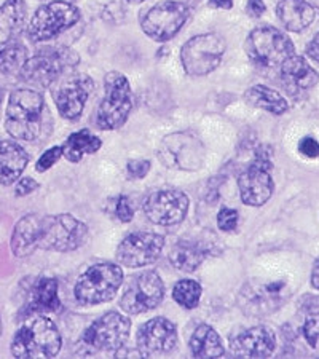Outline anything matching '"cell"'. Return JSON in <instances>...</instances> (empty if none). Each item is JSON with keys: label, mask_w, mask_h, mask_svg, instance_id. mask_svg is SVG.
I'll list each match as a JSON object with an SVG mask.
<instances>
[{"label": "cell", "mask_w": 319, "mask_h": 359, "mask_svg": "<svg viewBox=\"0 0 319 359\" xmlns=\"http://www.w3.org/2000/svg\"><path fill=\"white\" fill-rule=\"evenodd\" d=\"M46 106L43 96L31 88H20L11 93L5 112V130L13 139L37 141L43 135Z\"/></svg>", "instance_id": "obj_1"}, {"label": "cell", "mask_w": 319, "mask_h": 359, "mask_svg": "<svg viewBox=\"0 0 319 359\" xmlns=\"http://www.w3.org/2000/svg\"><path fill=\"white\" fill-rule=\"evenodd\" d=\"M62 337L56 324L46 316H34L16 331L11 355L18 359L55 358L61 351Z\"/></svg>", "instance_id": "obj_2"}, {"label": "cell", "mask_w": 319, "mask_h": 359, "mask_svg": "<svg viewBox=\"0 0 319 359\" xmlns=\"http://www.w3.org/2000/svg\"><path fill=\"white\" fill-rule=\"evenodd\" d=\"M80 57L66 46H45L37 55L26 60L20 77L36 88H48L64 74L79 65Z\"/></svg>", "instance_id": "obj_3"}, {"label": "cell", "mask_w": 319, "mask_h": 359, "mask_svg": "<svg viewBox=\"0 0 319 359\" xmlns=\"http://www.w3.org/2000/svg\"><path fill=\"white\" fill-rule=\"evenodd\" d=\"M88 240V225L72 214H50L40 217L39 248L45 251L71 252Z\"/></svg>", "instance_id": "obj_4"}, {"label": "cell", "mask_w": 319, "mask_h": 359, "mask_svg": "<svg viewBox=\"0 0 319 359\" xmlns=\"http://www.w3.org/2000/svg\"><path fill=\"white\" fill-rule=\"evenodd\" d=\"M104 97L97 109L96 123L104 131L118 130L126 123L135 106L131 85L121 72H109L104 80Z\"/></svg>", "instance_id": "obj_5"}, {"label": "cell", "mask_w": 319, "mask_h": 359, "mask_svg": "<svg viewBox=\"0 0 319 359\" xmlns=\"http://www.w3.org/2000/svg\"><path fill=\"white\" fill-rule=\"evenodd\" d=\"M123 283V270L117 264L93 265L75 283L74 294L80 305L106 304L117 295Z\"/></svg>", "instance_id": "obj_6"}, {"label": "cell", "mask_w": 319, "mask_h": 359, "mask_svg": "<svg viewBox=\"0 0 319 359\" xmlns=\"http://www.w3.org/2000/svg\"><path fill=\"white\" fill-rule=\"evenodd\" d=\"M227 42L219 34H201L191 37L182 46L181 61L184 71L190 77H205L220 66Z\"/></svg>", "instance_id": "obj_7"}, {"label": "cell", "mask_w": 319, "mask_h": 359, "mask_svg": "<svg viewBox=\"0 0 319 359\" xmlns=\"http://www.w3.org/2000/svg\"><path fill=\"white\" fill-rule=\"evenodd\" d=\"M82 18L80 10L66 0H53L45 4L34 13L27 26V37L32 42H45L60 36Z\"/></svg>", "instance_id": "obj_8"}, {"label": "cell", "mask_w": 319, "mask_h": 359, "mask_svg": "<svg viewBox=\"0 0 319 359\" xmlns=\"http://www.w3.org/2000/svg\"><path fill=\"white\" fill-rule=\"evenodd\" d=\"M205 158L206 149L194 133H172L160 142L158 160L170 170L198 171L205 165Z\"/></svg>", "instance_id": "obj_9"}, {"label": "cell", "mask_w": 319, "mask_h": 359, "mask_svg": "<svg viewBox=\"0 0 319 359\" xmlns=\"http://www.w3.org/2000/svg\"><path fill=\"white\" fill-rule=\"evenodd\" d=\"M249 60L262 67H280L294 55V43L280 29L264 26L249 34L246 40Z\"/></svg>", "instance_id": "obj_10"}, {"label": "cell", "mask_w": 319, "mask_h": 359, "mask_svg": "<svg viewBox=\"0 0 319 359\" xmlns=\"http://www.w3.org/2000/svg\"><path fill=\"white\" fill-rule=\"evenodd\" d=\"M190 18V7L185 2L165 0L149 8L141 18L144 34L155 42H168L176 37Z\"/></svg>", "instance_id": "obj_11"}, {"label": "cell", "mask_w": 319, "mask_h": 359, "mask_svg": "<svg viewBox=\"0 0 319 359\" xmlns=\"http://www.w3.org/2000/svg\"><path fill=\"white\" fill-rule=\"evenodd\" d=\"M270 170V152H264V147H260L255 152L252 163L238 177V189H240L241 200L245 205L257 208L265 205L271 198L275 192V182Z\"/></svg>", "instance_id": "obj_12"}, {"label": "cell", "mask_w": 319, "mask_h": 359, "mask_svg": "<svg viewBox=\"0 0 319 359\" xmlns=\"http://www.w3.org/2000/svg\"><path fill=\"white\" fill-rule=\"evenodd\" d=\"M165 299V283L156 271H144L133 278L120 299L121 310L130 315L147 313L155 310Z\"/></svg>", "instance_id": "obj_13"}, {"label": "cell", "mask_w": 319, "mask_h": 359, "mask_svg": "<svg viewBox=\"0 0 319 359\" xmlns=\"http://www.w3.org/2000/svg\"><path fill=\"white\" fill-rule=\"evenodd\" d=\"M131 331L130 318L109 311L96 320L82 335L85 345L97 351H118L125 346Z\"/></svg>", "instance_id": "obj_14"}, {"label": "cell", "mask_w": 319, "mask_h": 359, "mask_svg": "<svg viewBox=\"0 0 319 359\" xmlns=\"http://www.w3.org/2000/svg\"><path fill=\"white\" fill-rule=\"evenodd\" d=\"M284 281H251L246 283L238 295V306L247 316L260 318L280 309L287 297Z\"/></svg>", "instance_id": "obj_15"}, {"label": "cell", "mask_w": 319, "mask_h": 359, "mask_svg": "<svg viewBox=\"0 0 319 359\" xmlns=\"http://www.w3.org/2000/svg\"><path fill=\"white\" fill-rule=\"evenodd\" d=\"M57 86L53 91V100L57 112L62 118L75 121L83 114L85 104L88 101L95 83L86 74H64L56 80Z\"/></svg>", "instance_id": "obj_16"}, {"label": "cell", "mask_w": 319, "mask_h": 359, "mask_svg": "<svg viewBox=\"0 0 319 359\" xmlns=\"http://www.w3.org/2000/svg\"><path fill=\"white\" fill-rule=\"evenodd\" d=\"M189 206V196L177 189L155 190L142 203L144 214L149 221L163 227L181 224L187 216Z\"/></svg>", "instance_id": "obj_17"}, {"label": "cell", "mask_w": 319, "mask_h": 359, "mask_svg": "<svg viewBox=\"0 0 319 359\" xmlns=\"http://www.w3.org/2000/svg\"><path fill=\"white\" fill-rule=\"evenodd\" d=\"M165 248V236L150 231H135L117 248V260L130 269L146 267L160 257Z\"/></svg>", "instance_id": "obj_18"}, {"label": "cell", "mask_w": 319, "mask_h": 359, "mask_svg": "<svg viewBox=\"0 0 319 359\" xmlns=\"http://www.w3.org/2000/svg\"><path fill=\"white\" fill-rule=\"evenodd\" d=\"M136 340L142 358L168 353L177 345V327L166 318H154L139 327Z\"/></svg>", "instance_id": "obj_19"}, {"label": "cell", "mask_w": 319, "mask_h": 359, "mask_svg": "<svg viewBox=\"0 0 319 359\" xmlns=\"http://www.w3.org/2000/svg\"><path fill=\"white\" fill-rule=\"evenodd\" d=\"M230 346L236 358H269L276 348V335L269 326H255L238 334Z\"/></svg>", "instance_id": "obj_20"}, {"label": "cell", "mask_w": 319, "mask_h": 359, "mask_svg": "<svg viewBox=\"0 0 319 359\" xmlns=\"http://www.w3.org/2000/svg\"><path fill=\"white\" fill-rule=\"evenodd\" d=\"M60 283L55 278H39L27 292V300L21 316L39 315V313H56L61 311Z\"/></svg>", "instance_id": "obj_21"}, {"label": "cell", "mask_w": 319, "mask_h": 359, "mask_svg": "<svg viewBox=\"0 0 319 359\" xmlns=\"http://www.w3.org/2000/svg\"><path fill=\"white\" fill-rule=\"evenodd\" d=\"M214 252V248L205 240H179L170 252L171 264L181 271L191 273Z\"/></svg>", "instance_id": "obj_22"}, {"label": "cell", "mask_w": 319, "mask_h": 359, "mask_svg": "<svg viewBox=\"0 0 319 359\" xmlns=\"http://www.w3.org/2000/svg\"><path fill=\"white\" fill-rule=\"evenodd\" d=\"M280 67L284 86L294 95L308 91L319 82V74L301 56L292 55Z\"/></svg>", "instance_id": "obj_23"}, {"label": "cell", "mask_w": 319, "mask_h": 359, "mask_svg": "<svg viewBox=\"0 0 319 359\" xmlns=\"http://www.w3.org/2000/svg\"><path fill=\"white\" fill-rule=\"evenodd\" d=\"M29 163L26 149L15 141H0V184H15Z\"/></svg>", "instance_id": "obj_24"}, {"label": "cell", "mask_w": 319, "mask_h": 359, "mask_svg": "<svg viewBox=\"0 0 319 359\" xmlns=\"http://www.w3.org/2000/svg\"><path fill=\"white\" fill-rule=\"evenodd\" d=\"M276 15L287 31L301 32L313 25L316 10L306 0H281L276 7Z\"/></svg>", "instance_id": "obj_25"}, {"label": "cell", "mask_w": 319, "mask_h": 359, "mask_svg": "<svg viewBox=\"0 0 319 359\" xmlns=\"http://www.w3.org/2000/svg\"><path fill=\"white\" fill-rule=\"evenodd\" d=\"M40 216L27 214L16 222L11 233V251L16 257H27L39 249Z\"/></svg>", "instance_id": "obj_26"}, {"label": "cell", "mask_w": 319, "mask_h": 359, "mask_svg": "<svg viewBox=\"0 0 319 359\" xmlns=\"http://www.w3.org/2000/svg\"><path fill=\"white\" fill-rule=\"evenodd\" d=\"M190 351L194 358H222L225 348L217 331L208 324H201L195 329L190 339Z\"/></svg>", "instance_id": "obj_27"}, {"label": "cell", "mask_w": 319, "mask_h": 359, "mask_svg": "<svg viewBox=\"0 0 319 359\" xmlns=\"http://www.w3.org/2000/svg\"><path fill=\"white\" fill-rule=\"evenodd\" d=\"M102 141L93 135L90 130H80L72 133L66 139L62 147V157H66L71 163H79L86 154H96L101 149Z\"/></svg>", "instance_id": "obj_28"}, {"label": "cell", "mask_w": 319, "mask_h": 359, "mask_svg": "<svg viewBox=\"0 0 319 359\" xmlns=\"http://www.w3.org/2000/svg\"><path fill=\"white\" fill-rule=\"evenodd\" d=\"M245 100L254 107L262 109L273 115H283L289 109L286 97L265 85H254L245 95Z\"/></svg>", "instance_id": "obj_29"}, {"label": "cell", "mask_w": 319, "mask_h": 359, "mask_svg": "<svg viewBox=\"0 0 319 359\" xmlns=\"http://www.w3.org/2000/svg\"><path fill=\"white\" fill-rule=\"evenodd\" d=\"M27 60V48L18 39L11 37L10 40L0 42V75L10 77L21 72Z\"/></svg>", "instance_id": "obj_30"}, {"label": "cell", "mask_w": 319, "mask_h": 359, "mask_svg": "<svg viewBox=\"0 0 319 359\" xmlns=\"http://www.w3.org/2000/svg\"><path fill=\"white\" fill-rule=\"evenodd\" d=\"M27 7L25 0H7L0 7V29L11 37L20 36L26 26Z\"/></svg>", "instance_id": "obj_31"}, {"label": "cell", "mask_w": 319, "mask_h": 359, "mask_svg": "<svg viewBox=\"0 0 319 359\" xmlns=\"http://www.w3.org/2000/svg\"><path fill=\"white\" fill-rule=\"evenodd\" d=\"M201 294H203V287L200 283L195 280H181L179 283H176V286L172 289L174 302L187 310H194L198 306L201 300Z\"/></svg>", "instance_id": "obj_32"}, {"label": "cell", "mask_w": 319, "mask_h": 359, "mask_svg": "<svg viewBox=\"0 0 319 359\" xmlns=\"http://www.w3.org/2000/svg\"><path fill=\"white\" fill-rule=\"evenodd\" d=\"M301 332H304V337L308 341V345L319 350V315H311L306 318Z\"/></svg>", "instance_id": "obj_33"}, {"label": "cell", "mask_w": 319, "mask_h": 359, "mask_svg": "<svg viewBox=\"0 0 319 359\" xmlns=\"http://www.w3.org/2000/svg\"><path fill=\"white\" fill-rule=\"evenodd\" d=\"M240 221V216H238L236 210H231V208H222L219 211L217 216V225L222 231H233Z\"/></svg>", "instance_id": "obj_34"}, {"label": "cell", "mask_w": 319, "mask_h": 359, "mask_svg": "<svg viewBox=\"0 0 319 359\" xmlns=\"http://www.w3.org/2000/svg\"><path fill=\"white\" fill-rule=\"evenodd\" d=\"M61 157H62V147H57V146L56 147H51V149L46 150V152L42 155V157L37 160L36 170L39 172L48 171L50 168H53L56 165V161L60 160Z\"/></svg>", "instance_id": "obj_35"}, {"label": "cell", "mask_w": 319, "mask_h": 359, "mask_svg": "<svg viewBox=\"0 0 319 359\" xmlns=\"http://www.w3.org/2000/svg\"><path fill=\"white\" fill-rule=\"evenodd\" d=\"M115 216L120 222H131L133 217H135V210H133L131 201L128 200V196L121 195L117 198V203H115Z\"/></svg>", "instance_id": "obj_36"}, {"label": "cell", "mask_w": 319, "mask_h": 359, "mask_svg": "<svg viewBox=\"0 0 319 359\" xmlns=\"http://www.w3.org/2000/svg\"><path fill=\"white\" fill-rule=\"evenodd\" d=\"M128 175L135 179H142L149 175L150 161L149 160H131L128 161Z\"/></svg>", "instance_id": "obj_37"}, {"label": "cell", "mask_w": 319, "mask_h": 359, "mask_svg": "<svg viewBox=\"0 0 319 359\" xmlns=\"http://www.w3.org/2000/svg\"><path fill=\"white\" fill-rule=\"evenodd\" d=\"M299 152L308 158H318L319 157V142L311 136L300 139Z\"/></svg>", "instance_id": "obj_38"}, {"label": "cell", "mask_w": 319, "mask_h": 359, "mask_svg": "<svg viewBox=\"0 0 319 359\" xmlns=\"http://www.w3.org/2000/svg\"><path fill=\"white\" fill-rule=\"evenodd\" d=\"M39 189V182L34 181L32 177H21L16 181V187H15V195L16 196H26L29 194L36 192Z\"/></svg>", "instance_id": "obj_39"}, {"label": "cell", "mask_w": 319, "mask_h": 359, "mask_svg": "<svg viewBox=\"0 0 319 359\" xmlns=\"http://www.w3.org/2000/svg\"><path fill=\"white\" fill-rule=\"evenodd\" d=\"M247 13L254 16V18H259V16H262L265 13V4L264 0H247Z\"/></svg>", "instance_id": "obj_40"}, {"label": "cell", "mask_w": 319, "mask_h": 359, "mask_svg": "<svg viewBox=\"0 0 319 359\" xmlns=\"http://www.w3.org/2000/svg\"><path fill=\"white\" fill-rule=\"evenodd\" d=\"M306 56L311 57L313 61L319 62V32L313 37L311 42L306 45Z\"/></svg>", "instance_id": "obj_41"}, {"label": "cell", "mask_w": 319, "mask_h": 359, "mask_svg": "<svg viewBox=\"0 0 319 359\" xmlns=\"http://www.w3.org/2000/svg\"><path fill=\"white\" fill-rule=\"evenodd\" d=\"M210 7L220 8V10H230L233 7V0H210Z\"/></svg>", "instance_id": "obj_42"}, {"label": "cell", "mask_w": 319, "mask_h": 359, "mask_svg": "<svg viewBox=\"0 0 319 359\" xmlns=\"http://www.w3.org/2000/svg\"><path fill=\"white\" fill-rule=\"evenodd\" d=\"M311 285L319 291V257L315 260L311 269Z\"/></svg>", "instance_id": "obj_43"}, {"label": "cell", "mask_w": 319, "mask_h": 359, "mask_svg": "<svg viewBox=\"0 0 319 359\" xmlns=\"http://www.w3.org/2000/svg\"><path fill=\"white\" fill-rule=\"evenodd\" d=\"M128 2H131V4H141V2H144V0H128Z\"/></svg>", "instance_id": "obj_44"}, {"label": "cell", "mask_w": 319, "mask_h": 359, "mask_svg": "<svg viewBox=\"0 0 319 359\" xmlns=\"http://www.w3.org/2000/svg\"><path fill=\"white\" fill-rule=\"evenodd\" d=\"M2 100H4V91L0 88V102H2Z\"/></svg>", "instance_id": "obj_45"}, {"label": "cell", "mask_w": 319, "mask_h": 359, "mask_svg": "<svg viewBox=\"0 0 319 359\" xmlns=\"http://www.w3.org/2000/svg\"><path fill=\"white\" fill-rule=\"evenodd\" d=\"M0 334H2V320H0Z\"/></svg>", "instance_id": "obj_46"}, {"label": "cell", "mask_w": 319, "mask_h": 359, "mask_svg": "<svg viewBox=\"0 0 319 359\" xmlns=\"http://www.w3.org/2000/svg\"><path fill=\"white\" fill-rule=\"evenodd\" d=\"M190 2H198V0H190Z\"/></svg>", "instance_id": "obj_47"}]
</instances>
